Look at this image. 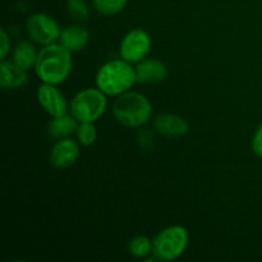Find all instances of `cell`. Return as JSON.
<instances>
[{
  "mask_svg": "<svg viewBox=\"0 0 262 262\" xmlns=\"http://www.w3.org/2000/svg\"><path fill=\"white\" fill-rule=\"evenodd\" d=\"M73 68L72 53L60 42L45 45L38 51L35 66L36 76L42 83L60 84L66 81Z\"/></svg>",
  "mask_w": 262,
  "mask_h": 262,
  "instance_id": "obj_1",
  "label": "cell"
},
{
  "mask_svg": "<svg viewBox=\"0 0 262 262\" xmlns=\"http://www.w3.org/2000/svg\"><path fill=\"white\" fill-rule=\"evenodd\" d=\"M95 82L107 96H119L137 83L136 69L124 59H113L100 67Z\"/></svg>",
  "mask_w": 262,
  "mask_h": 262,
  "instance_id": "obj_2",
  "label": "cell"
},
{
  "mask_svg": "<svg viewBox=\"0 0 262 262\" xmlns=\"http://www.w3.org/2000/svg\"><path fill=\"white\" fill-rule=\"evenodd\" d=\"M113 114L118 123L128 128H140L150 122L154 107L141 92L127 91L119 95L113 104Z\"/></svg>",
  "mask_w": 262,
  "mask_h": 262,
  "instance_id": "obj_3",
  "label": "cell"
},
{
  "mask_svg": "<svg viewBox=\"0 0 262 262\" xmlns=\"http://www.w3.org/2000/svg\"><path fill=\"white\" fill-rule=\"evenodd\" d=\"M188 242V230L182 225H171L155 235L151 256L155 261H174L186 252Z\"/></svg>",
  "mask_w": 262,
  "mask_h": 262,
  "instance_id": "obj_4",
  "label": "cell"
},
{
  "mask_svg": "<svg viewBox=\"0 0 262 262\" xmlns=\"http://www.w3.org/2000/svg\"><path fill=\"white\" fill-rule=\"evenodd\" d=\"M107 95L100 89H87L81 90L73 96L69 102V113L78 120L82 122L95 123L105 114L107 109Z\"/></svg>",
  "mask_w": 262,
  "mask_h": 262,
  "instance_id": "obj_5",
  "label": "cell"
},
{
  "mask_svg": "<svg viewBox=\"0 0 262 262\" xmlns=\"http://www.w3.org/2000/svg\"><path fill=\"white\" fill-rule=\"evenodd\" d=\"M26 31L31 40L42 46L58 42L61 33L59 23L46 13L31 14L26 20Z\"/></svg>",
  "mask_w": 262,
  "mask_h": 262,
  "instance_id": "obj_6",
  "label": "cell"
},
{
  "mask_svg": "<svg viewBox=\"0 0 262 262\" xmlns=\"http://www.w3.org/2000/svg\"><path fill=\"white\" fill-rule=\"evenodd\" d=\"M151 49V37L142 28H133L123 37L119 46L120 58L137 64L147 56Z\"/></svg>",
  "mask_w": 262,
  "mask_h": 262,
  "instance_id": "obj_7",
  "label": "cell"
},
{
  "mask_svg": "<svg viewBox=\"0 0 262 262\" xmlns=\"http://www.w3.org/2000/svg\"><path fill=\"white\" fill-rule=\"evenodd\" d=\"M38 104L51 118L61 117L69 113V102L56 84L42 83L36 92Z\"/></svg>",
  "mask_w": 262,
  "mask_h": 262,
  "instance_id": "obj_8",
  "label": "cell"
},
{
  "mask_svg": "<svg viewBox=\"0 0 262 262\" xmlns=\"http://www.w3.org/2000/svg\"><path fill=\"white\" fill-rule=\"evenodd\" d=\"M78 143L71 137L56 141L50 151L51 165L56 169H67L76 164L81 151Z\"/></svg>",
  "mask_w": 262,
  "mask_h": 262,
  "instance_id": "obj_9",
  "label": "cell"
},
{
  "mask_svg": "<svg viewBox=\"0 0 262 262\" xmlns=\"http://www.w3.org/2000/svg\"><path fill=\"white\" fill-rule=\"evenodd\" d=\"M154 129L160 136L168 138H179L189 132V124L183 117L173 113H164L154 118Z\"/></svg>",
  "mask_w": 262,
  "mask_h": 262,
  "instance_id": "obj_10",
  "label": "cell"
},
{
  "mask_svg": "<svg viewBox=\"0 0 262 262\" xmlns=\"http://www.w3.org/2000/svg\"><path fill=\"white\" fill-rule=\"evenodd\" d=\"M138 83L156 84L165 81L168 68L161 60L155 58H145L135 67Z\"/></svg>",
  "mask_w": 262,
  "mask_h": 262,
  "instance_id": "obj_11",
  "label": "cell"
},
{
  "mask_svg": "<svg viewBox=\"0 0 262 262\" xmlns=\"http://www.w3.org/2000/svg\"><path fill=\"white\" fill-rule=\"evenodd\" d=\"M27 71L18 67L13 60H2V63H0V86H2V89H20L27 83Z\"/></svg>",
  "mask_w": 262,
  "mask_h": 262,
  "instance_id": "obj_12",
  "label": "cell"
},
{
  "mask_svg": "<svg viewBox=\"0 0 262 262\" xmlns=\"http://www.w3.org/2000/svg\"><path fill=\"white\" fill-rule=\"evenodd\" d=\"M90 41V33L84 27L79 25L67 26L61 30L59 42L68 49L71 53L83 50Z\"/></svg>",
  "mask_w": 262,
  "mask_h": 262,
  "instance_id": "obj_13",
  "label": "cell"
},
{
  "mask_svg": "<svg viewBox=\"0 0 262 262\" xmlns=\"http://www.w3.org/2000/svg\"><path fill=\"white\" fill-rule=\"evenodd\" d=\"M79 122L72 114L61 115L51 119L49 123L48 133L51 138L61 140V138H68L77 132Z\"/></svg>",
  "mask_w": 262,
  "mask_h": 262,
  "instance_id": "obj_14",
  "label": "cell"
},
{
  "mask_svg": "<svg viewBox=\"0 0 262 262\" xmlns=\"http://www.w3.org/2000/svg\"><path fill=\"white\" fill-rule=\"evenodd\" d=\"M37 56L38 51L36 50L35 45L31 43L30 41H20L13 50V61L25 71L35 68Z\"/></svg>",
  "mask_w": 262,
  "mask_h": 262,
  "instance_id": "obj_15",
  "label": "cell"
},
{
  "mask_svg": "<svg viewBox=\"0 0 262 262\" xmlns=\"http://www.w3.org/2000/svg\"><path fill=\"white\" fill-rule=\"evenodd\" d=\"M128 251L136 258H147L152 255V241L143 235H137L129 241Z\"/></svg>",
  "mask_w": 262,
  "mask_h": 262,
  "instance_id": "obj_16",
  "label": "cell"
},
{
  "mask_svg": "<svg viewBox=\"0 0 262 262\" xmlns=\"http://www.w3.org/2000/svg\"><path fill=\"white\" fill-rule=\"evenodd\" d=\"M128 0H92L95 9L102 15H115L123 12Z\"/></svg>",
  "mask_w": 262,
  "mask_h": 262,
  "instance_id": "obj_17",
  "label": "cell"
},
{
  "mask_svg": "<svg viewBox=\"0 0 262 262\" xmlns=\"http://www.w3.org/2000/svg\"><path fill=\"white\" fill-rule=\"evenodd\" d=\"M67 12L72 19L84 22L90 17V7L86 0H67Z\"/></svg>",
  "mask_w": 262,
  "mask_h": 262,
  "instance_id": "obj_18",
  "label": "cell"
},
{
  "mask_svg": "<svg viewBox=\"0 0 262 262\" xmlns=\"http://www.w3.org/2000/svg\"><path fill=\"white\" fill-rule=\"evenodd\" d=\"M77 140L82 146H92L97 140V130L94 123L91 122H82L77 128Z\"/></svg>",
  "mask_w": 262,
  "mask_h": 262,
  "instance_id": "obj_19",
  "label": "cell"
},
{
  "mask_svg": "<svg viewBox=\"0 0 262 262\" xmlns=\"http://www.w3.org/2000/svg\"><path fill=\"white\" fill-rule=\"evenodd\" d=\"M251 148H252L253 154L258 158L262 159V123L255 130L252 137V142H251Z\"/></svg>",
  "mask_w": 262,
  "mask_h": 262,
  "instance_id": "obj_20",
  "label": "cell"
},
{
  "mask_svg": "<svg viewBox=\"0 0 262 262\" xmlns=\"http://www.w3.org/2000/svg\"><path fill=\"white\" fill-rule=\"evenodd\" d=\"M0 43H2V48H0V59L5 60V58H7V55L10 51V38L4 28L0 30Z\"/></svg>",
  "mask_w": 262,
  "mask_h": 262,
  "instance_id": "obj_21",
  "label": "cell"
}]
</instances>
